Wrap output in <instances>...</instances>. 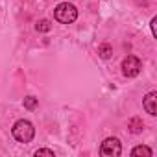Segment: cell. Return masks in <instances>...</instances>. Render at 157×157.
<instances>
[{
  "label": "cell",
  "mask_w": 157,
  "mask_h": 157,
  "mask_svg": "<svg viewBox=\"0 0 157 157\" xmlns=\"http://www.w3.org/2000/svg\"><path fill=\"white\" fill-rule=\"evenodd\" d=\"M54 17H56V21L61 22V24H72V22L78 19V10H76L72 4H68V2H61V4L56 6Z\"/></svg>",
  "instance_id": "cell-1"
},
{
  "label": "cell",
  "mask_w": 157,
  "mask_h": 157,
  "mask_svg": "<svg viewBox=\"0 0 157 157\" xmlns=\"http://www.w3.org/2000/svg\"><path fill=\"white\" fill-rule=\"evenodd\" d=\"M11 133H13V137L19 142H24L26 144V142H32V139L35 135V128L28 120H17L15 126H13V129H11Z\"/></svg>",
  "instance_id": "cell-2"
},
{
  "label": "cell",
  "mask_w": 157,
  "mask_h": 157,
  "mask_svg": "<svg viewBox=\"0 0 157 157\" xmlns=\"http://www.w3.org/2000/svg\"><path fill=\"white\" fill-rule=\"evenodd\" d=\"M100 153H102L104 157H118V155L122 153V144H120V140L115 139V137L105 139V140L102 142V146H100Z\"/></svg>",
  "instance_id": "cell-3"
},
{
  "label": "cell",
  "mask_w": 157,
  "mask_h": 157,
  "mask_svg": "<svg viewBox=\"0 0 157 157\" xmlns=\"http://www.w3.org/2000/svg\"><path fill=\"white\" fill-rule=\"evenodd\" d=\"M140 68H142V63H140V59L135 57V56H128V57L122 61V72H124L126 78H135V76H139Z\"/></svg>",
  "instance_id": "cell-4"
},
{
  "label": "cell",
  "mask_w": 157,
  "mask_h": 157,
  "mask_svg": "<svg viewBox=\"0 0 157 157\" xmlns=\"http://www.w3.org/2000/svg\"><path fill=\"white\" fill-rule=\"evenodd\" d=\"M144 109H146V113H150L151 117L157 115V93H155V91H151V93H148V94L144 96Z\"/></svg>",
  "instance_id": "cell-5"
},
{
  "label": "cell",
  "mask_w": 157,
  "mask_h": 157,
  "mask_svg": "<svg viewBox=\"0 0 157 157\" xmlns=\"http://www.w3.org/2000/svg\"><path fill=\"white\" fill-rule=\"evenodd\" d=\"M128 128H129V131H131V133H140V131H142V128H144V124H142V120H140L139 117H133V118H129Z\"/></svg>",
  "instance_id": "cell-6"
},
{
  "label": "cell",
  "mask_w": 157,
  "mask_h": 157,
  "mask_svg": "<svg viewBox=\"0 0 157 157\" xmlns=\"http://www.w3.org/2000/svg\"><path fill=\"white\" fill-rule=\"evenodd\" d=\"M131 155H133V157H139V155H144V157H151V155H153V151H151L148 146H135V148L131 150Z\"/></svg>",
  "instance_id": "cell-7"
},
{
  "label": "cell",
  "mask_w": 157,
  "mask_h": 157,
  "mask_svg": "<svg viewBox=\"0 0 157 157\" xmlns=\"http://www.w3.org/2000/svg\"><path fill=\"white\" fill-rule=\"evenodd\" d=\"M98 54H100L104 59L111 57V54H113V48H111V44H107V43H102V44L98 46Z\"/></svg>",
  "instance_id": "cell-8"
},
{
  "label": "cell",
  "mask_w": 157,
  "mask_h": 157,
  "mask_svg": "<svg viewBox=\"0 0 157 157\" xmlns=\"http://www.w3.org/2000/svg\"><path fill=\"white\" fill-rule=\"evenodd\" d=\"M37 104H39V102H37L35 96H26V98H24V107H26L28 111H33V109L37 107Z\"/></svg>",
  "instance_id": "cell-9"
},
{
  "label": "cell",
  "mask_w": 157,
  "mask_h": 157,
  "mask_svg": "<svg viewBox=\"0 0 157 157\" xmlns=\"http://www.w3.org/2000/svg\"><path fill=\"white\" fill-rule=\"evenodd\" d=\"M50 21H46V19H43V21H39L37 24H35V30L37 32H50Z\"/></svg>",
  "instance_id": "cell-10"
},
{
  "label": "cell",
  "mask_w": 157,
  "mask_h": 157,
  "mask_svg": "<svg viewBox=\"0 0 157 157\" xmlns=\"http://www.w3.org/2000/svg\"><path fill=\"white\" fill-rule=\"evenodd\" d=\"M39 155H48V157H54V151H52V150L43 148V150H37V151H35V157H39Z\"/></svg>",
  "instance_id": "cell-11"
},
{
  "label": "cell",
  "mask_w": 157,
  "mask_h": 157,
  "mask_svg": "<svg viewBox=\"0 0 157 157\" xmlns=\"http://www.w3.org/2000/svg\"><path fill=\"white\" fill-rule=\"evenodd\" d=\"M155 24H157V19L153 17V19H151V24H150V26H151V33H153V37H157V30H155Z\"/></svg>",
  "instance_id": "cell-12"
}]
</instances>
